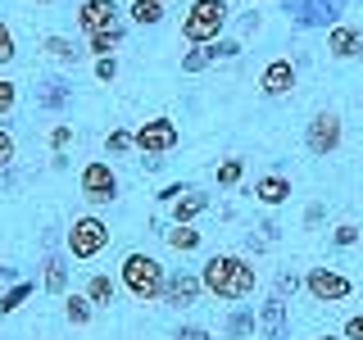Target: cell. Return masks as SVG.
I'll return each instance as SVG.
<instances>
[{
    "instance_id": "cell-1",
    "label": "cell",
    "mask_w": 363,
    "mask_h": 340,
    "mask_svg": "<svg viewBox=\"0 0 363 340\" xmlns=\"http://www.w3.org/2000/svg\"><path fill=\"white\" fill-rule=\"evenodd\" d=\"M200 281H204V290L213 295V300H227V304H236V300H245V295H255V264L241 254H209L204 259V268H200Z\"/></svg>"
},
{
    "instance_id": "cell-2",
    "label": "cell",
    "mask_w": 363,
    "mask_h": 340,
    "mask_svg": "<svg viewBox=\"0 0 363 340\" xmlns=\"http://www.w3.org/2000/svg\"><path fill=\"white\" fill-rule=\"evenodd\" d=\"M118 277H123V286H128V295H132L136 304H159V300H164L168 272H164V264H159V259L141 254V249H132V254L123 259Z\"/></svg>"
},
{
    "instance_id": "cell-3",
    "label": "cell",
    "mask_w": 363,
    "mask_h": 340,
    "mask_svg": "<svg viewBox=\"0 0 363 340\" xmlns=\"http://www.w3.org/2000/svg\"><path fill=\"white\" fill-rule=\"evenodd\" d=\"M227 18H232L227 0H191L186 14H182V37L191 45H213L218 32L227 28Z\"/></svg>"
},
{
    "instance_id": "cell-4",
    "label": "cell",
    "mask_w": 363,
    "mask_h": 340,
    "mask_svg": "<svg viewBox=\"0 0 363 340\" xmlns=\"http://www.w3.org/2000/svg\"><path fill=\"white\" fill-rule=\"evenodd\" d=\"M105 245H109V222L91 218V213H86V218H77L73 227H68V236H64V249L73 259H82V264H86V259H96Z\"/></svg>"
},
{
    "instance_id": "cell-5",
    "label": "cell",
    "mask_w": 363,
    "mask_h": 340,
    "mask_svg": "<svg viewBox=\"0 0 363 340\" xmlns=\"http://www.w3.org/2000/svg\"><path fill=\"white\" fill-rule=\"evenodd\" d=\"M304 145H309V154L327 159L340 150V113L336 109H318L309 118V128H304Z\"/></svg>"
},
{
    "instance_id": "cell-6",
    "label": "cell",
    "mask_w": 363,
    "mask_h": 340,
    "mask_svg": "<svg viewBox=\"0 0 363 340\" xmlns=\"http://www.w3.org/2000/svg\"><path fill=\"white\" fill-rule=\"evenodd\" d=\"M77 191H82L86 204H109V200H118V177H113V168L105 159H91L82 168V177H77Z\"/></svg>"
},
{
    "instance_id": "cell-7",
    "label": "cell",
    "mask_w": 363,
    "mask_h": 340,
    "mask_svg": "<svg viewBox=\"0 0 363 340\" xmlns=\"http://www.w3.org/2000/svg\"><path fill=\"white\" fill-rule=\"evenodd\" d=\"M304 290H309L318 304H336V300H350V295H354L350 277L336 272V268H309L304 272Z\"/></svg>"
},
{
    "instance_id": "cell-8",
    "label": "cell",
    "mask_w": 363,
    "mask_h": 340,
    "mask_svg": "<svg viewBox=\"0 0 363 340\" xmlns=\"http://www.w3.org/2000/svg\"><path fill=\"white\" fill-rule=\"evenodd\" d=\"M177 141H182V132H177L173 118H150V123H141V128L132 132V145L141 154H168Z\"/></svg>"
},
{
    "instance_id": "cell-9",
    "label": "cell",
    "mask_w": 363,
    "mask_h": 340,
    "mask_svg": "<svg viewBox=\"0 0 363 340\" xmlns=\"http://www.w3.org/2000/svg\"><path fill=\"white\" fill-rule=\"evenodd\" d=\"M77 28H82L86 37L118 28V5H113V0H82V5H77Z\"/></svg>"
},
{
    "instance_id": "cell-10",
    "label": "cell",
    "mask_w": 363,
    "mask_h": 340,
    "mask_svg": "<svg viewBox=\"0 0 363 340\" xmlns=\"http://www.w3.org/2000/svg\"><path fill=\"white\" fill-rule=\"evenodd\" d=\"M204 281L191 277V272H168V286H164V304H173V309H191V304L200 300Z\"/></svg>"
},
{
    "instance_id": "cell-11",
    "label": "cell",
    "mask_w": 363,
    "mask_h": 340,
    "mask_svg": "<svg viewBox=\"0 0 363 340\" xmlns=\"http://www.w3.org/2000/svg\"><path fill=\"white\" fill-rule=\"evenodd\" d=\"M291 86H295V64L291 60H272L264 73H259V91H264V96H291Z\"/></svg>"
},
{
    "instance_id": "cell-12",
    "label": "cell",
    "mask_w": 363,
    "mask_h": 340,
    "mask_svg": "<svg viewBox=\"0 0 363 340\" xmlns=\"http://www.w3.org/2000/svg\"><path fill=\"white\" fill-rule=\"evenodd\" d=\"M259 332H264V340H286V300L281 295H268L259 304Z\"/></svg>"
},
{
    "instance_id": "cell-13",
    "label": "cell",
    "mask_w": 363,
    "mask_h": 340,
    "mask_svg": "<svg viewBox=\"0 0 363 340\" xmlns=\"http://www.w3.org/2000/svg\"><path fill=\"white\" fill-rule=\"evenodd\" d=\"M291 14H295L300 28H327V23H336V14H340V0H304Z\"/></svg>"
},
{
    "instance_id": "cell-14",
    "label": "cell",
    "mask_w": 363,
    "mask_h": 340,
    "mask_svg": "<svg viewBox=\"0 0 363 340\" xmlns=\"http://www.w3.org/2000/svg\"><path fill=\"white\" fill-rule=\"evenodd\" d=\"M327 50H332L336 60H359V55H363V32H359V28H345V23H336V28L327 32Z\"/></svg>"
},
{
    "instance_id": "cell-15",
    "label": "cell",
    "mask_w": 363,
    "mask_h": 340,
    "mask_svg": "<svg viewBox=\"0 0 363 340\" xmlns=\"http://www.w3.org/2000/svg\"><path fill=\"white\" fill-rule=\"evenodd\" d=\"M255 200H259V204H268V209H272V204H286V200H291V181L281 177V173L259 177V181H255Z\"/></svg>"
},
{
    "instance_id": "cell-16",
    "label": "cell",
    "mask_w": 363,
    "mask_h": 340,
    "mask_svg": "<svg viewBox=\"0 0 363 340\" xmlns=\"http://www.w3.org/2000/svg\"><path fill=\"white\" fill-rule=\"evenodd\" d=\"M204 209H209V196H204V191H186V196L173 204V222H196Z\"/></svg>"
},
{
    "instance_id": "cell-17",
    "label": "cell",
    "mask_w": 363,
    "mask_h": 340,
    "mask_svg": "<svg viewBox=\"0 0 363 340\" xmlns=\"http://www.w3.org/2000/svg\"><path fill=\"white\" fill-rule=\"evenodd\" d=\"M41 286L50 290V295H64L68 290V268H64V259L60 254H45V264H41Z\"/></svg>"
},
{
    "instance_id": "cell-18",
    "label": "cell",
    "mask_w": 363,
    "mask_h": 340,
    "mask_svg": "<svg viewBox=\"0 0 363 340\" xmlns=\"http://www.w3.org/2000/svg\"><path fill=\"white\" fill-rule=\"evenodd\" d=\"M41 50L50 55L55 64H77V60H82V55H86L82 45H73L68 37H45V41H41Z\"/></svg>"
},
{
    "instance_id": "cell-19",
    "label": "cell",
    "mask_w": 363,
    "mask_h": 340,
    "mask_svg": "<svg viewBox=\"0 0 363 340\" xmlns=\"http://www.w3.org/2000/svg\"><path fill=\"white\" fill-rule=\"evenodd\" d=\"M86 300L96 304V309H105V304H113V295H118V286H113V281L105 277V272H96V277H86Z\"/></svg>"
},
{
    "instance_id": "cell-20",
    "label": "cell",
    "mask_w": 363,
    "mask_h": 340,
    "mask_svg": "<svg viewBox=\"0 0 363 340\" xmlns=\"http://www.w3.org/2000/svg\"><path fill=\"white\" fill-rule=\"evenodd\" d=\"M128 14L136 28H155V23H164V0H132Z\"/></svg>"
},
{
    "instance_id": "cell-21",
    "label": "cell",
    "mask_w": 363,
    "mask_h": 340,
    "mask_svg": "<svg viewBox=\"0 0 363 340\" xmlns=\"http://www.w3.org/2000/svg\"><path fill=\"white\" fill-rule=\"evenodd\" d=\"M91 313H96V304H91L86 295H64V317H68L73 327H86Z\"/></svg>"
},
{
    "instance_id": "cell-22",
    "label": "cell",
    "mask_w": 363,
    "mask_h": 340,
    "mask_svg": "<svg viewBox=\"0 0 363 340\" xmlns=\"http://www.w3.org/2000/svg\"><path fill=\"white\" fill-rule=\"evenodd\" d=\"M255 327H259V313L255 309H236L232 317H227V340H245Z\"/></svg>"
},
{
    "instance_id": "cell-23",
    "label": "cell",
    "mask_w": 363,
    "mask_h": 340,
    "mask_svg": "<svg viewBox=\"0 0 363 340\" xmlns=\"http://www.w3.org/2000/svg\"><path fill=\"white\" fill-rule=\"evenodd\" d=\"M118 41H123V23H118V28H109V32H96V37H86V50L96 55V60H109Z\"/></svg>"
},
{
    "instance_id": "cell-24",
    "label": "cell",
    "mask_w": 363,
    "mask_h": 340,
    "mask_svg": "<svg viewBox=\"0 0 363 340\" xmlns=\"http://www.w3.org/2000/svg\"><path fill=\"white\" fill-rule=\"evenodd\" d=\"M168 236V245L182 249V254H191V249H200V232L191 222H173V232H164Z\"/></svg>"
},
{
    "instance_id": "cell-25",
    "label": "cell",
    "mask_w": 363,
    "mask_h": 340,
    "mask_svg": "<svg viewBox=\"0 0 363 340\" xmlns=\"http://www.w3.org/2000/svg\"><path fill=\"white\" fill-rule=\"evenodd\" d=\"M32 290H37V286H32V281H18V286L14 290H9V295H0V317H9V313H18V304L23 300H28V295Z\"/></svg>"
},
{
    "instance_id": "cell-26",
    "label": "cell",
    "mask_w": 363,
    "mask_h": 340,
    "mask_svg": "<svg viewBox=\"0 0 363 340\" xmlns=\"http://www.w3.org/2000/svg\"><path fill=\"white\" fill-rule=\"evenodd\" d=\"M245 177V159H223L218 164V186H236Z\"/></svg>"
},
{
    "instance_id": "cell-27",
    "label": "cell",
    "mask_w": 363,
    "mask_h": 340,
    "mask_svg": "<svg viewBox=\"0 0 363 340\" xmlns=\"http://www.w3.org/2000/svg\"><path fill=\"white\" fill-rule=\"evenodd\" d=\"M41 105H45V109H60V105H68V86H64V82H45V91H41Z\"/></svg>"
},
{
    "instance_id": "cell-28",
    "label": "cell",
    "mask_w": 363,
    "mask_h": 340,
    "mask_svg": "<svg viewBox=\"0 0 363 340\" xmlns=\"http://www.w3.org/2000/svg\"><path fill=\"white\" fill-rule=\"evenodd\" d=\"M213 60H209V50H204V45H200V50H191L186 55V60H182V73H204V68H209Z\"/></svg>"
},
{
    "instance_id": "cell-29",
    "label": "cell",
    "mask_w": 363,
    "mask_h": 340,
    "mask_svg": "<svg viewBox=\"0 0 363 340\" xmlns=\"http://www.w3.org/2000/svg\"><path fill=\"white\" fill-rule=\"evenodd\" d=\"M105 150H109V154H128V150H136V145H132V132H109V136H105Z\"/></svg>"
},
{
    "instance_id": "cell-30",
    "label": "cell",
    "mask_w": 363,
    "mask_h": 340,
    "mask_svg": "<svg viewBox=\"0 0 363 340\" xmlns=\"http://www.w3.org/2000/svg\"><path fill=\"white\" fill-rule=\"evenodd\" d=\"M18 45H14V32H9V23H0V64H14Z\"/></svg>"
},
{
    "instance_id": "cell-31",
    "label": "cell",
    "mask_w": 363,
    "mask_h": 340,
    "mask_svg": "<svg viewBox=\"0 0 363 340\" xmlns=\"http://www.w3.org/2000/svg\"><path fill=\"white\" fill-rule=\"evenodd\" d=\"M209 50V60H236L241 55V41H213V45H204Z\"/></svg>"
},
{
    "instance_id": "cell-32",
    "label": "cell",
    "mask_w": 363,
    "mask_h": 340,
    "mask_svg": "<svg viewBox=\"0 0 363 340\" xmlns=\"http://www.w3.org/2000/svg\"><path fill=\"white\" fill-rule=\"evenodd\" d=\"M14 105H18V86L0 77V118H5V113H14Z\"/></svg>"
},
{
    "instance_id": "cell-33",
    "label": "cell",
    "mask_w": 363,
    "mask_h": 340,
    "mask_svg": "<svg viewBox=\"0 0 363 340\" xmlns=\"http://www.w3.org/2000/svg\"><path fill=\"white\" fill-rule=\"evenodd\" d=\"M14 154H18L14 132H5V128H0V168H9V164H14Z\"/></svg>"
},
{
    "instance_id": "cell-34",
    "label": "cell",
    "mask_w": 363,
    "mask_h": 340,
    "mask_svg": "<svg viewBox=\"0 0 363 340\" xmlns=\"http://www.w3.org/2000/svg\"><path fill=\"white\" fill-rule=\"evenodd\" d=\"M68 141H73V128H68V123H60V128L50 132V150H55V154H64V145H68Z\"/></svg>"
},
{
    "instance_id": "cell-35",
    "label": "cell",
    "mask_w": 363,
    "mask_h": 340,
    "mask_svg": "<svg viewBox=\"0 0 363 340\" xmlns=\"http://www.w3.org/2000/svg\"><path fill=\"white\" fill-rule=\"evenodd\" d=\"M332 241H336V245H354V241H359V227H354V222H340L336 232H332Z\"/></svg>"
},
{
    "instance_id": "cell-36",
    "label": "cell",
    "mask_w": 363,
    "mask_h": 340,
    "mask_svg": "<svg viewBox=\"0 0 363 340\" xmlns=\"http://www.w3.org/2000/svg\"><path fill=\"white\" fill-rule=\"evenodd\" d=\"M96 77L100 82H113V77H118V60H113V55L109 60H96Z\"/></svg>"
},
{
    "instance_id": "cell-37",
    "label": "cell",
    "mask_w": 363,
    "mask_h": 340,
    "mask_svg": "<svg viewBox=\"0 0 363 340\" xmlns=\"http://www.w3.org/2000/svg\"><path fill=\"white\" fill-rule=\"evenodd\" d=\"M345 340H363V313H350L345 317V332H340Z\"/></svg>"
},
{
    "instance_id": "cell-38",
    "label": "cell",
    "mask_w": 363,
    "mask_h": 340,
    "mask_svg": "<svg viewBox=\"0 0 363 340\" xmlns=\"http://www.w3.org/2000/svg\"><path fill=\"white\" fill-rule=\"evenodd\" d=\"M173 340H213V336L204 332V327H191V322H186V327H177V336H173Z\"/></svg>"
},
{
    "instance_id": "cell-39",
    "label": "cell",
    "mask_w": 363,
    "mask_h": 340,
    "mask_svg": "<svg viewBox=\"0 0 363 340\" xmlns=\"http://www.w3.org/2000/svg\"><path fill=\"white\" fill-rule=\"evenodd\" d=\"M300 290V277H291V272H281L277 277V295H295Z\"/></svg>"
},
{
    "instance_id": "cell-40",
    "label": "cell",
    "mask_w": 363,
    "mask_h": 340,
    "mask_svg": "<svg viewBox=\"0 0 363 340\" xmlns=\"http://www.w3.org/2000/svg\"><path fill=\"white\" fill-rule=\"evenodd\" d=\"M182 196H186V191H182V186H164V191H159V200H164V204H177Z\"/></svg>"
},
{
    "instance_id": "cell-41",
    "label": "cell",
    "mask_w": 363,
    "mask_h": 340,
    "mask_svg": "<svg viewBox=\"0 0 363 340\" xmlns=\"http://www.w3.org/2000/svg\"><path fill=\"white\" fill-rule=\"evenodd\" d=\"M318 340H345V336H318Z\"/></svg>"
},
{
    "instance_id": "cell-42",
    "label": "cell",
    "mask_w": 363,
    "mask_h": 340,
    "mask_svg": "<svg viewBox=\"0 0 363 340\" xmlns=\"http://www.w3.org/2000/svg\"><path fill=\"white\" fill-rule=\"evenodd\" d=\"M0 277H14V272H9V268H0Z\"/></svg>"
},
{
    "instance_id": "cell-43",
    "label": "cell",
    "mask_w": 363,
    "mask_h": 340,
    "mask_svg": "<svg viewBox=\"0 0 363 340\" xmlns=\"http://www.w3.org/2000/svg\"><path fill=\"white\" fill-rule=\"evenodd\" d=\"M37 5H50V0H37Z\"/></svg>"
}]
</instances>
